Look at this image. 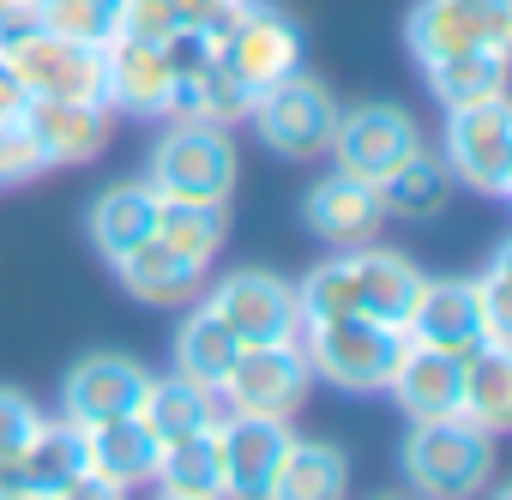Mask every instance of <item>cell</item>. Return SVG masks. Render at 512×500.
Masks as SVG:
<instances>
[{
	"label": "cell",
	"mask_w": 512,
	"mask_h": 500,
	"mask_svg": "<svg viewBox=\"0 0 512 500\" xmlns=\"http://www.w3.org/2000/svg\"><path fill=\"white\" fill-rule=\"evenodd\" d=\"M422 284H428V278H422L404 254H392V247H374V241H368V254H362V247H350V254L314 266V272L296 284V302H302V320L368 314V320L404 332V320H410Z\"/></svg>",
	"instance_id": "obj_1"
},
{
	"label": "cell",
	"mask_w": 512,
	"mask_h": 500,
	"mask_svg": "<svg viewBox=\"0 0 512 500\" xmlns=\"http://www.w3.org/2000/svg\"><path fill=\"white\" fill-rule=\"evenodd\" d=\"M296 344L320 380H332L344 392H386L410 338L398 326L368 320V314H338V320H302Z\"/></svg>",
	"instance_id": "obj_2"
},
{
	"label": "cell",
	"mask_w": 512,
	"mask_h": 500,
	"mask_svg": "<svg viewBox=\"0 0 512 500\" xmlns=\"http://www.w3.org/2000/svg\"><path fill=\"white\" fill-rule=\"evenodd\" d=\"M404 476L422 500H470L494 482V434L464 416L416 422L404 440Z\"/></svg>",
	"instance_id": "obj_3"
},
{
	"label": "cell",
	"mask_w": 512,
	"mask_h": 500,
	"mask_svg": "<svg viewBox=\"0 0 512 500\" xmlns=\"http://www.w3.org/2000/svg\"><path fill=\"white\" fill-rule=\"evenodd\" d=\"M314 386V368L302 356V344H241L235 368L223 374L217 386V404L223 416H266V422H290L302 410Z\"/></svg>",
	"instance_id": "obj_4"
},
{
	"label": "cell",
	"mask_w": 512,
	"mask_h": 500,
	"mask_svg": "<svg viewBox=\"0 0 512 500\" xmlns=\"http://www.w3.org/2000/svg\"><path fill=\"white\" fill-rule=\"evenodd\" d=\"M247 121H253V133L266 139L272 157H320L332 145V127H338V97L296 67L278 85L253 91Z\"/></svg>",
	"instance_id": "obj_5"
},
{
	"label": "cell",
	"mask_w": 512,
	"mask_h": 500,
	"mask_svg": "<svg viewBox=\"0 0 512 500\" xmlns=\"http://www.w3.org/2000/svg\"><path fill=\"white\" fill-rule=\"evenodd\" d=\"M446 169L470 193H488V199L512 193V109H506V97L446 109Z\"/></svg>",
	"instance_id": "obj_6"
},
{
	"label": "cell",
	"mask_w": 512,
	"mask_h": 500,
	"mask_svg": "<svg viewBox=\"0 0 512 500\" xmlns=\"http://www.w3.org/2000/svg\"><path fill=\"white\" fill-rule=\"evenodd\" d=\"M0 61L13 67V79L25 85V97H55V103H103V49L55 37V31H31L25 43L0 49Z\"/></svg>",
	"instance_id": "obj_7"
},
{
	"label": "cell",
	"mask_w": 512,
	"mask_h": 500,
	"mask_svg": "<svg viewBox=\"0 0 512 500\" xmlns=\"http://www.w3.org/2000/svg\"><path fill=\"white\" fill-rule=\"evenodd\" d=\"M217 67L229 79H241L247 91H266L284 73L302 67V31L290 13H278L272 0H247L241 19L229 25V37L217 43Z\"/></svg>",
	"instance_id": "obj_8"
},
{
	"label": "cell",
	"mask_w": 512,
	"mask_h": 500,
	"mask_svg": "<svg viewBox=\"0 0 512 500\" xmlns=\"http://www.w3.org/2000/svg\"><path fill=\"white\" fill-rule=\"evenodd\" d=\"M151 187L163 199H229L235 145L223 127H169L151 151Z\"/></svg>",
	"instance_id": "obj_9"
},
{
	"label": "cell",
	"mask_w": 512,
	"mask_h": 500,
	"mask_svg": "<svg viewBox=\"0 0 512 500\" xmlns=\"http://www.w3.org/2000/svg\"><path fill=\"white\" fill-rule=\"evenodd\" d=\"M404 43L416 61H440L458 49H506L512 0H416L404 19Z\"/></svg>",
	"instance_id": "obj_10"
},
{
	"label": "cell",
	"mask_w": 512,
	"mask_h": 500,
	"mask_svg": "<svg viewBox=\"0 0 512 500\" xmlns=\"http://www.w3.org/2000/svg\"><path fill=\"white\" fill-rule=\"evenodd\" d=\"M211 314L235 332V344H290L302 332V302H296V284L278 278V272H229L217 290H211Z\"/></svg>",
	"instance_id": "obj_11"
},
{
	"label": "cell",
	"mask_w": 512,
	"mask_h": 500,
	"mask_svg": "<svg viewBox=\"0 0 512 500\" xmlns=\"http://www.w3.org/2000/svg\"><path fill=\"white\" fill-rule=\"evenodd\" d=\"M344 175L356 181H386L410 151H422V127L398 109V103H356V109H338V127H332V145Z\"/></svg>",
	"instance_id": "obj_12"
},
{
	"label": "cell",
	"mask_w": 512,
	"mask_h": 500,
	"mask_svg": "<svg viewBox=\"0 0 512 500\" xmlns=\"http://www.w3.org/2000/svg\"><path fill=\"white\" fill-rule=\"evenodd\" d=\"M290 446H296L290 422L223 416V500H272Z\"/></svg>",
	"instance_id": "obj_13"
},
{
	"label": "cell",
	"mask_w": 512,
	"mask_h": 500,
	"mask_svg": "<svg viewBox=\"0 0 512 500\" xmlns=\"http://www.w3.org/2000/svg\"><path fill=\"white\" fill-rule=\"evenodd\" d=\"M404 338L410 344H428V350H446V356H470L488 344V326H482V308H476V290L470 278H440V284H422L410 320H404Z\"/></svg>",
	"instance_id": "obj_14"
},
{
	"label": "cell",
	"mask_w": 512,
	"mask_h": 500,
	"mask_svg": "<svg viewBox=\"0 0 512 500\" xmlns=\"http://www.w3.org/2000/svg\"><path fill=\"white\" fill-rule=\"evenodd\" d=\"M151 374L133 362V356H85L67 386H61V410L67 422L91 428V422H109V416H139V398H145Z\"/></svg>",
	"instance_id": "obj_15"
},
{
	"label": "cell",
	"mask_w": 512,
	"mask_h": 500,
	"mask_svg": "<svg viewBox=\"0 0 512 500\" xmlns=\"http://www.w3.org/2000/svg\"><path fill=\"white\" fill-rule=\"evenodd\" d=\"M19 121H25V133L37 139L43 163L61 169V163H91V157L109 145L115 109H103V103H55V97H31Z\"/></svg>",
	"instance_id": "obj_16"
},
{
	"label": "cell",
	"mask_w": 512,
	"mask_h": 500,
	"mask_svg": "<svg viewBox=\"0 0 512 500\" xmlns=\"http://www.w3.org/2000/svg\"><path fill=\"white\" fill-rule=\"evenodd\" d=\"M302 217H308V229L320 235V241H332V247H368L374 235H380V223H386V205H380V187L374 181H356V175H326L314 193H308V205H302Z\"/></svg>",
	"instance_id": "obj_17"
},
{
	"label": "cell",
	"mask_w": 512,
	"mask_h": 500,
	"mask_svg": "<svg viewBox=\"0 0 512 500\" xmlns=\"http://www.w3.org/2000/svg\"><path fill=\"white\" fill-rule=\"evenodd\" d=\"M169 61L157 43H139V37H115L103 43V109H121V115H163L169 103Z\"/></svg>",
	"instance_id": "obj_18"
},
{
	"label": "cell",
	"mask_w": 512,
	"mask_h": 500,
	"mask_svg": "<svg viewBox=\"0 0 512 500\" xmlns=\"http://www.w3.org/2000/svg\"><path fill=\"white\" fill-rule=\"evenodd\" d=\"M386 392L404 404L410 422H440V416H458V392H464V356H446V350H428V344H404Z\"/></svg>",
	"instance_id": "obj_19"
},
{
	"label": "cell",
	"mask_w": 512,
	"mask_h": 500,
	"mask_svg": "<svg viewBox=\"0 0 512 500\" xmlns=\"http://www.w3.org/2000/svg\"><path fill=\"white\" fill-rule=\"evenodd\" d=\"M247 0H121V37L139 43H169L175 31H199L211 43L229 37Z\"/></svg>",
	"instance_id": "obj_20"
},
{
	"label": "cell",
	"mask_w": 512,
	"mask_h": 500,
	"mask_svg": "<svg viewBox=\"0 0 512 500\" xmlns=\"http://www.w3.org/2000/svg\"><path fill=\"white\" fill-rule=\"evenodd\" d=\"M157 452H163V440L139 416H109V422L85 428V464H91V476H103L115 488L157 482Z\"/></svg>",
	"instance_id": "obj_21"
},
{
	"label": "cell",
	"mask_w": 512,
	"mask_h": 500,
	"mask_svg": "<svg viewBox=\"0 0 512 500\" xmlns=\"http://www.w3.org/2000/svg\"><path fill=\"white\" fill-rule=\"evenodd\" d=\"M115 272H121V284H127L139 302H163V308L193 302V296L205 290V260H193V254H181V247H169L163 235H151V241L133 247V254H121Z\"/></svg>",
	"instance_id": "obj_22"
},
{
	"label": "cell",
	"mask_w": 512,
	"mask_h": 500,
	"mask_svg": "<svg viewBox=\"0 0 512 500\" xmlns=\"http://www.w3.org/2000/svg\"><path fill=\"white\" fill-rule=\"evenodd\" d=\"M157 187L151 181H115L97 205H91V241H97V254L115 266L121 254H133L139 241L157 235Z\"/></svg>",
	"instance_id": "obj_23"
},
{
	"label": "cell",
	"mask_w": 512,
	"mask_h": 500,
	"mask_svg": "<svg viewBox=\"0 0 512 500\" xmlns=\"http://www.w3.org/2000/svg\"><path fill=\"white\" fill-rule=\"evenodd\" d=\"M247 109H253V91L241 79H229L217 61L199 67V73H187V79H175L169 85V103H163V115L175 127H223V133L235 121H247Z\"/></svg>",
	"instance_id": "obj_24"
},
{
	"label": "cell",
	"mask_w": 512,
	"mask_h": 500,
	"mask_svg": "<svg viewBox=\"0 0 512 500\" xmlns=\"http://www.w3.org/2000/svg\"><path fill=\"white\" fill-rule=\"evenodd\" d=\"M458 416L476 422L482 434H506L512 428V350L482 344L464 356V392H458Z\"/></svg>",
	"instance_id": "obj_25"
},
{
	"label": "cell",
	"mask_w": 512,
	"mask_h": 500,
	"mask_svg": "<svg viewBox=\"0 0 512 500\" xmlns=\"http://www.w3.org/2000/svg\"><path fill=\"white\" fill-rule=\"evenodd\" d=\"M380 205H386V217H410V223L440 217V211L452 205V169H446V157H434L428 145L410 151V157L380 181Z\"/></svg>",
	"instance_id": "obj_26"
},
{
	"label": "cell",
	"mask_w": 512,
	"mask_h": 500,
	"mask_svg": "<svg viewBox=\"0 0 512 500\" xmlns=\"http://www.w3.org/2000/svg\"><path fill=\"white\" fill-rule=\"evenodd\" d=\"M19 464V476H25V494H61L73 476H85L91 464H85V428L79 422H43L37 434H31V446L13 458Z\"/></svg>",
	"instance_id": "obj_27"
},
{
	"label": "cell",
	"mask_w": 512,
	"mask_h": 500,
	"mask_svg": "<svg viewBox=\"0 0 512 500\" xmlns=\"http://www.w3.org/2000/svg\"><path fill=\"white\" fill-rule=\"evenodd\" d=\"M235 356H241V344H235V332L211 314V302H199L187 320H181V332H175V374L181 380H193V386H223V374L235 368Z\"/></svg>",
	"instance_id": "obj_28"
},
{
	"label": "cell",
	"mask_w": 512,
	"mask_h": 500,
	"mask_svg": "<svg viewBox=\"0 0 512 500\" xmlns=\"http://www.w3.org/2000/svg\"><path fill=\"white\" fill-rule=\"evenodd\" d=\"M422 73H428V91L446 109H464V103H482V97H506V49H458V55L422 61Z\"/></svg>",
	"instance_id": "obj_29"
},
{
	"label": "cell",
	"mask_w": 512,
	"mask_h": 500,
	"mask_svg": "<svg viewBox=\"0 0 512 500\" xmlns=\"http://www.w3.org/2000/svg\"><path fill=\"white\" fill-rule=\"evenodd\" d=\"M139 422H145L157 440H175V434H193V428H205V422H223V404H217L211 386H193V380H181V374H163V380L145 386Z\"/></svg>",
	"instance_id": "obj_30"
},
{
	"label": "cell",
	"mask_w": 512,
	"mask_h": 500,
	"mask_svg": "<svg viewBox=\"0 0 512 500\" xmlns=\"http://www.w3.org/2000/svg\"><path fill=\"white\" fill-rule=\"evenodd\" d=\"M350 494V458L332 440H296L272 500H344Z\"/></svg>",
	"instance_id": "obj_31"
},
{
	"label": "cell",
	"mask_w": 512,
	"mask_h": 500,
	"mask_svg": "<svg viewBox=\"0 0 512 500\" xmlns=\"http://www.w3.org/2000/svg\"><path fill=\"white\" fill-rule=\"evenodd\" d=\"M157 482H163V488L223 494V422H205V428H193V434L163 440V452H157Z\"/></svg>",
	"instance_id": "obj_32"
},
{
	"label": "cell",
	"mask_w": 512,
	"mask_h": 500,
	"mask_svg": "<svg viewBox=\"0 0 512 500\" xmlns=\"http://www.w3.org/2000/svg\"><path fill=\"white\" fill-rule=\"evenodd\" d=\"M157 235L169 247H181V254H193V260L211 266V254L229 235V199H163L157 205Z\"/></svg>",
	"instance_id": "obj_33"
},
{
	"label": "cell",
	"mask_w": 512,
	"mask_h": 500,
	"mask_svg": "<svg viewBox=\"0 0 512 500\" xmlns=\"http://www.w3.org/2000/svg\"><path fill=\"white\" fill-rule=\"evenodd\" d=\"M37 19L55 37H73V43L103 49V43L121 37V0H37Z\"/></svg>",
	"instance_id": "obj_34"
},
{
	"label": "cell",
	"mask_w": 512,
	"mask_h": 500,
	"mask_svg": "<svg viewBox=\"0 0 512 500\" xmlns=\"http://www.w3.org/2000/svg\"><path fill=\"white\" fill-rule=\"evenodd\" d=\"M476 290V308H482V326H488V344L512 350V302H506V247L488 260V272L470 284Z\"/></svg>",
	"instance_id": "obj_35"
},
{
	"label": "cell",
	"mask_w": 512,
	"mask_h": 500,
	"mask_svg": "<svg viewBox=\"0 0 512 500\" xmlns=\"http://www.w3.org/2000/svg\"><path fill=\"white\" fill-rule=\"evenodd\" d=\"M37 428H43V410H37L19 386H0V464H13V458L31 446Z\"/></svg>",
	"instance_id": "obj_36"
},
{
	"label": "cell",
	"mask_w": 512,
	"mask_h": 500,
	"mask_svg": "<svg viewBox=\"0 0 512 500\" xmlns=\"http://www.w3.org/2000/svg\"><path fill=\"white\" fill-rule=\"evenodd\" d=\"M43 169H49V163H43L37 139L25 133V121L0 127V187H19V181H31V175H43Z\"/></svg>",
	"instance_id": "obj_37"
},
{
	"label": "cell",
	"mask_w": 512,
	"mask_h": 500,
	"mask_svg": "<svg viewBox=\"0 0 512 500\" xmlns=\"http://www.w3.org/2000/svg\"><path fill=\"white\" fill-rule=\"evenodd\" d=\"M55 500H127V488H115V482H103V476H91V470H85V476H73Z\"/></svg>",
	"instance_id": "obj_38"
},
{
	"label": "cell",
	"mask_w": 512,
	"mask_h": 500,
	"mask_svg": "<svg viewBox=\"0 0 512 500\" xmlns=\"http://www.w3.org/2000/svg\"><path fill=\"white\" fill-rule=\"evenodd\" d=\"M25 103H31V97H25V85L13 79V67H7V61H0V127H13V121L25 115Z\"/></svg>",
	"instance_id": "obj_39"
},
{
	"label": "cell",
	"mask_w": 512,
	"mask_h": 500,
	"mask_svg": "<svg viewBox=\"0 0 512 500\" xmlns=\"http://www.w3.org/2000/svg\"><path fill=\"white\" fill-rule=\"evenodd\" d=\"M13 494H25V476L19 464H0V500H13Z\"/></svg>",
	"instance_id": "obj_40"
},
{
	"label": "cell",
	"mask_w": 512,
	"mask_h": 500,
	"mask_svg": "<svg viewBox=\"0 0 512 500\" xmlns=\"http://www.w3.org/2000/svg\"><path fill=\"white\" fill-rule=\"evenodd\" d=\"M157 500H223V494H199V488H163Z\"/></svg>",
	"instance_id": "obj_41"
},
{
	"label": "cell",
	"mask_w": 512,
	"mask_h": 500,
	"mask_svg": "<svg viewBox=\"0 0 512 500\" xmlns=\"http://www.w3.org/2000/svg\"><path fill=\"white\" fill-rule=\"evenodd\" d=\"M13 500H55V494H13Z\"/></svg>",
	"instance_id": "obj_42"
},
{
	"label": "cell",
	"mask_w": 512,
	"mask_h": 500,
	"mask_svg": "<svg viewBox=\"0 0 512 500\" xmlns=\"http://www.w3.org/2000/svg\"><path fill=\"white\" fill-rule=\"evenodd\" d=\"M386 500H404V494H386Z\"/></svg>",
	"instance_id": "obj_43"
}]
</instances>
